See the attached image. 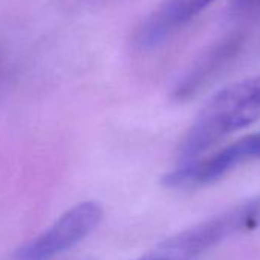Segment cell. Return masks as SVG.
Instances as JSON below:
<instances>
[{
    "instance_id": "7a4b0ae2",
    "label": "cell",
    "mask_w": 260,
    "mask_h": 260,
    "mask_svg": "<svg viewBox=\"0 0 260 260\" xmlns=\"http://www.w3.org/2000/svg\"><path fill=\"white\" fill-rule=\"evenodd\" d=\"M103 208L98 202L86 201L61 214L48 230L22 245L14 260H52L84 240L101 222Z\"/></svg>"
},
{
    "instance_id": "3957f363",
    "label": "cell",
    "mask_w": 260,
    "mask_h": 260,
    "mask_svg": "<svg viewBox=\"0 0 260 260\" xmlns=\"http://www.w3.org/2000/svg\"><path fill=\"white\" fill-rule=\"evenodd\" d=\"M249 161H260V132L243 137L208 156L188 161L170 172L164 182L172 188L202 187L216 182L233 169Z\"/></svg>"
},
{
    "instance_id": "5b68a950",
    "label": "cell",
    "mask_w": 260,
    "mask_h": 260,
    "mask_svg": "<svg viewBox=\"0 0 260 260\" xmlns=\"http://www.w3.org/2000/svg\"><path fill=\"white\" fill-rule=\"evenodd\" d=\"M260 8V0H231V11L236 16H248Z\"/></svg>"
},
{
    "instance_id": "6da1fadb",
    "label": "cell",
    "mask_w": 260,
    "mask_h": 260,
    "mask_svg": "<svg viewBox=\"0 0 260 260\" xmlns=\"http://www.w3.org/2000/svg\"><path fill=\"white\" fill-rule=\"evenodd\" d=\"M260 119V75L237 81L217 92L196 116L181 146L187 161L201 158L222 140Z\"/></svg>"
},
{
    "instance_id": "8992f818",
    "label": "cell",
    "mask_w": 260,
    "mask_h": 260,
    "mask_svg": "<svg viewBox=\"0 0 260 260\" xmlns=\"http://www.w3.org/2000/svg\"><path fill=\"white\" fill-rule=\"evenodd\" d=\"M141 260H175V258H172L169 255H164V254H159L158 251H153L149 257H144Z\"/></svg>"
},
{
    "instance_id": "277c9868",
    "label": "cell",
    "mask_w": 260,
    "mask_h": 260,
    "mask_svg": "<svg viewBox=\"0 0 260 260\" xmlns=\"http://www.w3.org/2000/svg\"><path fill=\"white\" fill-rule=\"evenodd\" d=\"M216 0H166L137 28L134 43L141 51L162 46L199 17Z\"/></svg>"
}]
</instances>
